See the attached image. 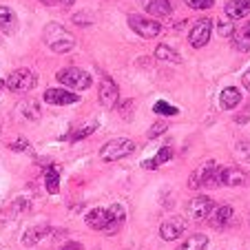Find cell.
<instances>
[{"label":"cell","instance_id":"4316f807","mask_svg":"<svg viewBox=\"0 0 250 250\" xmlns=\"http://www.w3.org/2000/svg\"><path fill=\"white\" fill-rule=\"evenodd\" d=\"M20 113H22L27 120H38L40 118L38 102H22V104H20Z\"/></svg>","mask_w":250,"mask_h":250},{"label":"cell","instance_id":"ba28073f","mask_svg":"<svg viewBox=\"0 0 250 250\" xmlns=\"http://www.w3.org/2000/svg\"><path fill=\"white\" fill-rule=\"evenodd\" d=\"M212 208H215V204H212L210 197H206V195H197V197H193L188 202L186 212H188V217L193 219V222H204V219L210 217Z\"/></svg>","mask_w":250,"mask_h":250},{"label":"cell","instance_id":"60d3db41","mask_svg":"<svg viewBox=\"0 0 250 250\" xmlns=\"http://www.w3.org/2000/svg\"><path fill=\"white\" fill-rule=\"evenodd\" d=\"M42 2H44V5H47V2H49V0H42Z\"/></svg>","mask_w":250,"mask_h":250},{"label":"cell","instance_id":"4dcf8cb0","mask_svg":"<svg viewBox=\"0 0 250 250\" xmlns=\"http://www.w3.org/2000/svg\"><path fill=\"white\" fill-rule=\"evenodd\" d=\"M237 155H239L244 162H250V142L248 140H244V142L237 144Z\"/></svg>","mask_w":250,"mask_h":250},{"label":"cell","instance_id":"8d00e7d4","mask_svg":"<svg viewBox=\"0 0 250 250\" xmlns=\"http://www.w3.org/2000/svg\"><path fill=\"white\" fill-rule=\"evenodd\" d=\"M142 166H144L146 170H155V168H157L155 160H146V162H142Z\"/></svg>","mask_w":250,"mask_h":250},{"label":"cell","instance_id":"836d02e7","mask_svg":"<svg viewBox=\"0 0 250 250\" xmlns=\"http://www.w3.org/2000/svg\"><path fill=\"white\" fill-rule=\"evenodd\" d=\"M60 250H84V246H82L80 241H69V244H64Z\"/></svg>","mask_w":250,"mask_h":250},{"label":"cell","instance_id":"6da1fadb","mask_svg":"<svg viewBox=\"0 0 250 250\" xmlns=\"http://www.w3.org/2000/svg\"><path fill=\"white\" fill-rule=\"evenodd\" d=\"M42 38H44V42H47V47L51 49V51H56V53H69V51L76 49V38H73V36H71V33L58 22H49L47 24Z\"/></svg>","mask_w":250,"mask_h":250},{"label":"cell","instance_id":"f35d334b","mask_svg":"<svg viewBox=\"0 0 250 250\" xmlns=\"http://www.w3.org/2000/svg\"><path fill=\"white\" fill-rule=\"evenodd\" d=\"M58 2H60V5H73L76 0H58Z\"/></svg>","mask_w":250,"mask_h":250},{"label":"cell","instance_id":"603a6c76","mask_svg":"<svg viewBox=\"0 0 250 250\" xmlns=\"http://www.w3.org/2000/svg\"><path fill=\"white\" fill-rule=\"evenodd\" d=\"M206 246H208V237L197 232V235H190L188 239L182 241L177 250H206Z\"/></svg>","mask_w":250,"mask_h":250},{"label":"cell","instance_id":"ffe728a7","mask_svg":"<svg viewBox=\"0 0 250 250\" xmlns=\"http://www.w3.org/2000/svg\"><path fill=\"white\" fill-rule=\"evenodd\" d=\"M16 24H18V18H16L14 9L11 7H0V31L2 33H14Z\"/></svg>","mask_w":250,"mask_h":250},{"label":"cell","instance_id":"8fae6325","mask_svg":"<svg viewBox=\"0 0 250 250\" xmlns=\"http://www.w3.org/2000/svg\"><path fill=\"white\" fill-rule=\"evenodd\" d=\"M118 84H115L111 78H104L102 82H100V89H98V100L100 104H102L104 109H113L115 104H118Z\"/></svg>","mask_w":250,"mask_h":250},{"label":"cell","instance_id":"f1b7e54d","mask_svg":"<svg viewBox=\"0 0 250 250\" xmlns=\"http://www.w3.org/2000/svg\"><path fill=\"white\" fill-rule=\"evenodd\" d=\"M184 2L190 9H210L215 5V0H184Z\"/></svg>","mask_w":250,"mask_h":250},{"label":"cell","instance_id":"d6986e66","mask_svg":"<svg viewBox=\"0 0 250 250\" xmlns=\"http://www.w3.org/2000/svg\"><path fill=\"white\" fill-rule=\"evenodd\" d=\"M86 226L91 230H102L104 232V226H106V208H93V210L86 212L84 217Z\"/></svg>","mask_w":250,"mask_h":250},{"label":"cell","instance_id":"1f68e13d","mask_svg":"<svg viewBox=\"0 0 250 250\" xmlns=\"http://www.w3.org/2000/svg\"><path fill=\"white\" fill-rule=\"evenodd\" d=\"M166 128H168V124H166V122H157V124H153V126H151V131H148V137H151V140H153V137L162 135V133H164Z\"/></svg>","mask_w":250,"mask_h":250},{"label":"cell","instance_id":"8992f818","mask_svg":"<svg viewBox=\"0 0 250 250\" xmlns=\"http://www.w3.org/2000/svg\"><path fill=\"white\" fill-rule=\"evenodd\" d=\"M128 27L142 36V38H155L162 33V24L153 18H146V16H140V14H131L128 16Z\"/></svg>","mask_w":250,"mask_h":250},{"label":"cell","instance_id":"5bb4252c","mask_svg":"<svg viewBox=\"0 0 250 250\" xmlns=\"http://www.w3.org/2000/svg\"><path fill=\"white\" fill-rule=\"evenodd\" d=\"M232 217H235V210H232V206L224 204V206L212 208V212H210V217H208V222H210L212 228L222 230V228H228V226H230V224H232Z\"/></svg>","mask_w":250,"mask_h":250},{"label":"cell","instance_id":"9a60e30c","mask_svg":"<svg viewBox=\"0 0 250 250\" xmlns=\"http://www.w3.org/2000/svg\"><path fill=\"white\" fill-rule=\"evenodd\" d=\"M49 232H51V226H49V224H38V226L27 228V230H24V235H22V246L31 248V246H36L38 241H42Z\"/></svg>","mask_w":250,"mask_h":250},{"label":"cell","instance_id":"7c38bea8","mask_svg":"<svg viewBox=\"0 0 250 250\" xmlns=\"http://www.w3.org/2000/svg\"><path fill=\"white\" fill-rule=\"evenodd\" d=\"M80 100V95H76L69 89H47L44 91V102L53 104V106H69V104H76Z\"/></svg>","mask_w":250,"mask_h":250},{"label":"cell","instance_id":"4fadbf2b","mask_svg":"<svg viewBox=\"0 0 250 250\" xmlns=\"http://www.w3.org/2000/svg\"><path fill=\"white\" fill-rule=\"evenodd\" d=\"M186 230V222L182 217H170L160 226V237L164 241H175L180 239Z\"/></svg>","mask_w":250,"mask_h":250},{"label":"cell","instance_id":"3957f363","mask_svg":"<svg viewBox=\"0 0 250 250\" xmlns=\"http://www.w3.org/2000/svg\"><path fill=\"white\" fill-rule=\"evenodd\" d=\"M133 153H135V142L128 140V137H115V140L106 142L100 148V157L104 162H118V160L133 155Z\"/></svg>","mask_w":250,"mask_h":250},{"label":"cell","instance_id":"d4e9b609","mask_svg":"<svg viewBox=\"0 0 250 250\" xmlns=\"http://www.w3.org/2000/svg\"><path fill=\"white\" fill-rule=\"evenodd\" d=\"M95 128H98V122H91V124H86V126L78 128V131H73V133L69 135V140H71V142H80V140H84V137L93 135Z\"/></svg>","mask_w":250,"mask_h":250},{"label":"cell","instance_id":"74e56055","mask_svg":"<svg viewBox=\"0 0 250 250\" xmlns=\"http://www.w3.org/2000/svg\"><path fill=\"white\" fill-rule=\"evenodd\" d=\"M184 24H186V20H182V22H175V31H182V29H184Z\"/></svg>","mask_w":250,"mask_h":250},{"label":"cell","instance_id":"ac0fdd59","mask_svg":"<svg viewBox=\"0 0 250 250\" xmlns=\"http://www.w3.org/2000/svg\"><path fill=\"white\" fill-rule=\"evenodd\" d=\"M239 102H241V91L237 86H226L222 91V95H219V106L224 111H232L235 106H239Z\"/></svg>","mask_w":250,"mask_h":250},{"label":"cell","instance_id":"484cf974","mask_svg":"<svg viewBox=\"0 0 250 250\" xmlns=\"http://www.w3.org/2000/svg\"><path fill=\"white\" fill-rule=\"evenodd\" d=\"M153 111H155L157 115H166V118H173V115L180 113V109L177 106H173V104L164 102V100H160V102H155V106H153Z\"/></svg>","mask_w":250,"mask_h":250},{"label":"cell","instance_id":"e575fe53","mask_svg":"<svg viewBox=\"0 0 250 250\" xmlns=\"http://www.w3.org/2000/svg\"><path fill=\"white\" fill-rule=\"evenodd\" d=\"M241 84H244L246 89L250 91V69H246V73H244V76H241Z\"/></svg>","mask_w":250,"mask_h":250},{"label":"cell","instance_id":"277c9868","mask_svg":"<svg viewBox=\"0 0 250 250\" xmlns=\"http://www.w3.org/2000/svg\"><path fill=\"white\" fill-rule=\"evenodd\" d=\"M56 78H58L60 84L69 86V89H73V91H84V89H89L91 82H93L91 73H86L84 69H78V66H66V69H60Z\"/></svg>","mask_w":250,"mask_h":250},{"label":"cell","instance_id":"2e32d148","mask_svg":"<svg viewBox=\"0 0 250 250\" xmlns=\"http://www.w3.org/2000/svg\"><path fill=\"white\" fill-rule=\"evenodd\" d=\"M140 5L144 7L148 16L153 18H164L170 14V2L168 0H140Z\"/></svg>","mask_w":250,"mask_h":250},{"label":"cell","instance_id":"7a4b0ae2","mask_svg":"<svg viewBox=\"0 0 250 250\" xmlns=\"http://www.w3.org/2000/svg\"><path fill=\"white\" fill-rule=\"evenodd\" d=\"M219 186V166L212 160L204 162L202 166H197V170H193L188 177V188H215Z\"/></svg>","mask_w":250,"mask_h":250},{"label":"cell","instance_id":"d590c367","mask_svg":"<svg viewBox=\"0 0 250 250\" xmlns=\"http://www.w3.org/2000/svg\"><path fill=\"white\" fill-rule=\"evenodd\" d=\"M133 106V100H126V102L122 104V109H120V113H122V118H126V111H131Z\"/></svg>","mask_w":250,"mask_h":250},{"label":"cell","instance_id":"d6a6232c","mask_svg":"<svg viewBox=\"0 0 250 250\" xmlns=\"http://www.w3.org/2000/svg\"><path fill=\"white\" fill-rule=\"evenodd\" d=\"M219 33H222V36H230L232 38V33H235V27H232L230 22H219Z\"/></svg>","mask_w":250,"mask_h":250},{"label":"cell","instance_id":"9c48e42d","mask_svg":"<svg viewBox=\"0 0 250 250\" xmlns=\"http://www.w3.org/2000/svg\"><path fill=\"white\" fill-rule=\"evenodd\" d=\"M250 175L239 166H219V186H246Z\"/></svg>","mask_w":250,"mask_h":250},{"label":"cell","instance_id":"cb8c5ba5","mask_svg":"<svg viewBox=\"0 0 250 250\" xmlns=\"http://www.w3.org/2000/svg\"><path fill=\"white\" fill-rule=\"evenodd\" d=\"M155 58L162 62H170V64H180L182 62V56L175 49H170L168 44H160V47L155 49Z\"/></svg>","mask_w":250,"mask_h":250},{"label":"cell","instance_id":"ab89813d","mask_svg":"<svg viewBox=\"0 0 250 250\" xmlns=\"http://www.w3.org/2000/svg\"><path fill=\"white\" fill-rule=\"evenodd\" d=\"M2 86H5V80H2V78H0V93H2Z\"/></svg>","mask_w":250,"mask_h":250},{"label":"cell","instance_id":"52a82bcc","mask_svg":"<svg viewBox=\"0 0 250 250\" xmlns=\"http://www.w3.org/2000/svg\"><path fill=\"white\" fill-rule=\"evenodd\" d=\"M210 36H212V20L202 18V20H197V22L193 24V29H190L188 42H190V47L202 49V47H206V44L210 42Z\"/></svg>","mask_w":250,"mask_h":250},{"label":"cell","instance_id":"30bf717a","mask_svg":"<svg viewBox=\"0 0 250 250\" xmlns=\"http://www.w3.org/2000/svg\"><path fill=\"white\" fill-rule=\"evenodd\" d=\"M126 222V210L120 204H113V206L106 208V226H104V232L106 235H118L120 228Z\"/></svg>","mask_w":250,"mask_h":250},{"label":"cell","instance_id":"5b68a950","mask_svg":"<svg viewBox=\"0 0 250 250\" xmlns=\"http://www.w3.org/2000/svg\"><path fill=\"white\" fill-rule=\"evenodd\" d=\"M5 86L14 93H29L36 86V73L29 69H16L9 73V78L5 80Z\"/></svg>","mask_w":250,"mask_h":250},{"label":"cell","instance_id":"83f0119b","mask_svg":"<svg viewBox=\"0 0 250 250\" xmlns=\"http://www.w3.org/2000/svg\"><path fill=\"white\" fill-rule=\"evenodd\" d=\"M153 160H155V164H157V166H160V164H166L168 160H173V148H170V146L160 148V151H157V155L153 157Z\"/></svg>","mask_w":250,"mask_h":250},{"label":"cell","instance_id":"e0dca14e","mask_svg":"<svg viewBox=\"0 0 250 250\" xmlns=\"http://www.w3.org/2000/svg\"><path fill=\"white\" fill-rule=\"evenodd\" d=\"M224 11L230 20H241L250 14V0H228Z\"/></svg>","mask_w":250,"mask_h":250},{"label":"cell","instance_id":"44dd1931","mask_svg":"<svg viewBox=\"0 0 250 250\" xmlns=\"http://www.w3.org/2000/svg\"><path fill=\"white\" fill-rule=\"evenodd\" d=\"M232 44L237 51H250V22L244 24L241 29H235L232 33Z\"/></svg>","mask_w":250,"mask_h":250},{"label":"cell","instance_id":"f546056e","mask_svg":"<svg viewBox=\"0 0 250 250\" xmlns=\"http://www.w3.org/2000/svg\"><path fill=\"white\" fill-rule=\"evenodd\" d=\"M9 148H11V151H16V153H29V151H31V146H29V142L24 140V137H18L16 142H11Z\"/></svg>","mask_w":250,"mask_h":250},{"label":"cell","instance_id":"7402d4cb","mask_svg":"<svg viewBox=\"0 0 250 250\" xmlns=\"http://www.w3.org/2000/svg\"><path fill=\"white\" fill-rule=\"evenodd\" d=\"M44 186L51 195H58L60 190V168L58 166H49L47 173H44Z\"/></svg>","mask_w":250,"mask_h":250}]
</instances>
